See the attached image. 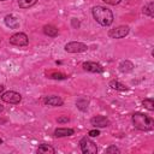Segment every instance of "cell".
<instances>
[{
  "label": "cell",
  "mask_w": 154,
  "mask_h": 154,
  "mask_svg": "<svg viewBox=\"0 0 154 154\" xmlns=\"http://www.w3.org/2000/svg\"><path fill=\"white\" fill-rule=\"evenodd\" d=\"M93 17L94 19L102 26H109L113 23V13L109 8L103 7V6H94L93 10Z\"/></svg>",
  "instance_id": "1"
},
{
  "label": "cell",
  "mask_w": 154,
  "mask_h": 154,
  "mask_svg": "<svg viewBox=\"0 0 154 154\" xmlns=\"http://www.w3.org/2000/svg\"><path fill=\"white\" fill-rule=\"evenodd\" d=\"M132 124L136 129H138L141 131H149L153 129L154 122L147 114L141 113V112H136L132 114Z\"/></svg>",
  "instance_id": "2"
},
{
  "label": "cell",
  "mask_w": 154,
  "mask_h": 154,
  "mask_svg": "<svg viewBox=\"0 0 154 154\" xmlns=\"http://www.w3.org/2000/svg\"><path fill=\"white\" fill-rule=\"evenodd\" d=\"M79 147L82 153L84 154H96L97 153V147L96 144L89 138V137H82L79 141Z\"/></svg>",
  "instance_id": "3"
},
{
  "label": "cell",
  "mask_w": 154,
  "mask_h": 154,
  "mask_svg": "<svg viewBox=\"0 0 154 154\" xmlns=\"http://www.w3.org/2000/svg\"><path fill=\"white\" fill-rule=\"evenodd\" d=\"M10 43L17 47H24L29 43V38L24 32H16L10 37Z\"/></svg>",
  "instance_id": "4"
},
{
  "label": "cell",
  "mask_w": 154,
  "mask_h": 154,
  "mask_svg": "<svg viewBox=\"0 0 154 154\" xmlns=\"http://www.w3.org/2000/svg\"><path fill=\"white\" fill-rule=\"evenodd\" d=\"M87 49H88V46L82 42L72 41L65 45V51L67 53H83V52H87Z\"/></svg>",
  "instance_id": "5"
},
{
  "label": "cell",
  "mask_w": 154,
  "mask_h": 154,
  "mask_svg": "<svg viewBox=\"0 0 154 154\" xmlns=\"http://www.w3.org/2000/svg\"><path fill=\"white\" fill-rule=\"evenodd\" d=\"M1 100L7 102V103H12V105H17L22 100V95L17 91H13V90H8V91H5L2 95H1Z\"/></svg>",
  "instance_id": "6"
},
{
  "label": "cell",
  "mask_w": 154,
  "mask_h": 154,
  "mask_svg": "<svg viewBox=\"0 0 154 154\" xmlns=\"http://www.w3.org/2000/svg\"><path fill=\"white\" fill-rule=\"evenodd\" d=\"M129 26L128 25H120L114 29H111L108 31V36L112 38H123L129 34Z\"/></svg>",
  "instance_id": "7"
},
{
  "label": "cell",
  "mask_w": 154,
  "mask_h": 154,
  "mask_svg": "<svg viewBox=\"0 0 154 154\" xmlns=\"http://www.w3.org/2000/svg\"><path fill=\"white\" fill-rule=\"evenodd\" d=\"M82 66L88 72H93V73H101V72H103L102 65H100L99 63H95V61H85V63L82 64Z\"/></svg>",
  "instance_id": "8"
},
{
  "label": "cell",
  "mask_w": 154,
  "mask_h": 154,
  "mask_svg": "<svg viewBox=\"0 0 154 154\" xmlns=\"http://www.w3.org/2000/svg\"><path fill=\"white\" fill-rule=\"evenodd\" d=\"M90 124L95 128H106L109 125V120L103 116H96L90 119Z\"/></svg>",
  "instance_id": "9"
},
{
  "label": "cell",
  "mask_w": 154,
  "mask_h": 154,
  "mask_svg": "<svg viewBox=\"0 0 154 154\" xmlns=\"http://www.w3.org/2000/svg\"><path fill=\"white\" fill-rule=\"evenodd\" d=\"M5 24L6 26H8L10 29H18L19 28V20L16 16L13 14H7L5 17Z\"/></svg>",
  "instance_id": "10"
},
{
  "label": "cell",
  "mask_w": 154,
  "mask_h": 154,
  "mask_svg": "<svg viewBox=\"0 0 154 154\" xmlns=\"http://www.w3.org/2000/svg\"><path fill=\"white\" fill-rule=\"evenodd\" d=\"M43 102L48 106H61L63 105V100L59 96L52 95V96H46L43 99Z\"/></svg>",
  "instance_id": "11"
},
{
  "label": "cell",
  "mask_w": 154,
  "mask_h": 154,
  "mask_svg": "<svg viewBox=\"0 0 154 154\" xmlns=\"http://www.w3.org/2000/svg\"><path fill=\"white\" fill-rule=\"evenodd\" d=\"M75 134L73 129H69V128H58L54 131V136L55 137H66V136H71Z\"/></svg>",
  "instance_id": "12"
},
{
  "label": "cell",
  "mask_w": 154,
  "mask_h": 154,
  "mask_svg": "<svg viewBox=\"0 0 154 154\" xmlns=\"http://www.w3.org/2000/svg\"><path fill=\"white\" fill-rule=\"evenodd\" d=\"M119 71L123 72V73H128V72H131L134 70V64L130 61V60H123L120 64H119Z\"/></svg>",
  "instance_id": "13"
},
{
  "label": "cell",
  "mask_w": 154,
  "mask_h": 154,
  "mask_svg": "<svg viewBox=\"0 0 154 154\" xmlns=\"http://www.w3.org/2000/svg\"><path fill=\"white\" fill-rule=\"evenodd\" d=\"M43 32H45L47 36H51V37L58 36V29H57L54 25H45V26H43Z\"/></svg>",
  "instance_id": "14"
},
{
  "label": "cell",
  "mask_w": 154,
  "mask_h": 154,
  "mask_svg": "<svg viewBox=\"0 0 154 154\" xmlns=\"http://www.w3.org/2000/svg\"><path fill=\"white\" fill-rule=\"evenodd\" d=\"M37 153H41V154H54L55 153V149L48 144H41L38 148H37Z\"/></svg>",
  "instance_id": "15"
},
{
  "label": "cell",
  "mask_w": 154,
  "mask_h": 154,
  "mask_svg": "<svg viewBox=\"0 0 154 154\" xmlns=\"http://www.w3.org/2000/svg\"><path fill=\"white\" fill-rule=\"evenodd\" d=\"M88 105H89V101H88L85 97H79V99H77V101H76V106H77V108L81 109V111H87Z\"/></svg>",
  "instance_id": "16"
},
{
  "label": "cell",
  "mask_w": 154,
  "mask_h": 154,
  "mask_svg": "<svg viewBox=\"0 0 154 154\" xmlns=\"http://www.w3.org/2000/svg\"><path fill=\"white\" fill-rule=\"evenodd\" d=\"M17 2L20 8H29V7L34 6L37 2V0H17Z\"/></svg>",
  "instance_id": "17"
},
{
  "label": "cell",
  "mask_w": 154,
  "mask_h": 154,
  "mask_svg": "<svg viewBox=\"0 0 154 154\" xmlns=\"http://www.w3.org/2000/svg\"><path fill=\"white\" fill-rule=\"evenodd\" d=\"M143 13L149 16V17H154V2L150 1L148 2L144 7H143Z\"/></svg>",
  "instance_id": "18"
},
{
  "label": "cell",
  "mask_w": 154,
  "mask_h": 154,
  "mask_svg": "<svg viewBox=\"0 0 154 154\" xmlns=\"http://www.w3.org/2000/svg\"><path fill=\"white\" fill-rule=\"evenodd\" d=\"M109 87H111L112 89H116V90H122V91L128 90V88H126L123 83H120V82H118V81H111V82H109Z\"/></svg>",
  "instance_id": "19"
},
{
  "label": "cell",
  "mask_w": 154,
  "mask_h": 154,
  "mask_svg": "<svg viewBox=\"0 0 154 154\" xmlns=\"http://www.w3.org/2000/svg\"><path fill=\"white\" fill-rule=\"evenodd\" d=\"M48 78H53V79H65L66 75L61 73V72H48L47 73Z\"/></svg>",
  "instance_id": "20"
},
{
  "label": "cell",
  "mask_w": 154,
  "mask_h": 154,
  "mask_svg": "<svg viewBox=\"0 0 154 154\" xmlns=\"http://www.w3.org/2000/svg\"><path fill=\"white\" fill-rule=\"evenodd\" d=\"M142 105L148 109V111H153L154 109V101L153 99H144L142 101Z\"/></svg>",
  "instance_id": "21"
},
{
  "label": "cell",
  "mask_w": 154,
  "mask_h": 154,
  "mask_svg": "<svg viewBox=\"0 0 154 154\" xmlns=\"http://www.w3.org/2000/svg\"><path fill=\"white\" fill-rule=\"evenodd\" d=\"M106 153H120V150H119L116 146H109V147L106 149Z\"/></svg>",
  "instance_id": "22"
},
{
  "label": "cell",
  "mask_w": 154,
  "mask_h": 154,
  "mask_svg": "<svg viewBox=\"0 0 154 154\" xmlns=\"http://www.w3.org/2000/svg\"><path fill=\"white\" fill-rule=\"evenodd\" d=\"M100 135V131L97 130V129H93V130H90L89 132H88V136H90V137H96V136H99Z\"/></svg>",
  "instance_id": "23"
},
{
  "label": "cell",
  "mask_w": 154,
  "mask_h": 154,
  "mask_svg": "<svg viewBox=\"0 0 154 154\" xmlns=\"http://www.w3.org/2000/svg\"><path fill=\"white\" fill-rule=\"evenodd\" d=\"M103 2H106V4H108V5H118L122 0H102Z\"/></svg>",
  "instance_id": "24"
},
{
  "label": "cell",
  "mask_w": 154,
  "mask_h": 154,
  "mask_svg": "<svg viewBox=\"0 0 154 154\" xmlns=\"http://www.w3.org/2000/svg\"><path fill=\"white\" fill-rule=\"evenodd\" d=\"M57 120H58V123H67L70 119H69L67 116H64V117H59Z\"/></svg>",
  "instance_id": "25"
},
{
  "label": "cell",
  "mask_w": 154,
  "mask_h": 154,
  "mask_svg": "<svg viewBox=\"0 0 154 154\" xmlns=\"http://www.w3.org/2000/svg\"><path fill=\"white\" fill-rule=\"evenodd\" d=\"M71 22H72V26H73V28H78V26H79V22H78L76 18H72Z\"/></svg>",
  "instance_id": "26"
},
{
  "label": "cell",
  "mask_w": 154,
  "mask_h": 154,
  "mask_svg": "<svg viewBox=\"0 0 154 154\" xmlns=\"http://www.w3.org/2000/svg\"><path fill=\"white\" fill-rule=\"evenodd\" d=\"M4 88H5V87H4L2 84H0V93H2V91H4Z\"/></svg>",
  "instance_id": "27"
},
{
  "label": "cell",
  "mask_w": 154,
  "mask_h": 154,
  "mask_svg": "<svg viewBox=\"0 0 154 154\" xmlns=\"http://www.w3.org/2000/svg\"><path fill=\"white\" fill-rule=\"evenodd\" d=\"M2 109H4V107H2V105H0V112H1Z\"/></svg>",
  "instance_id": "28"
},
{
  "label": "cell",
  "mask_w": 154,
  "mask_h": 154,
  "mask_svg": "<svg viewBox=\"0 0 154 154\" xmlns=\"http://www.w3.org/2000/svg\"><path fill=\"white\" fill-rule=\"evenodd\" d=\"M1 143H2V140H1V138H0V144H1Z\"/></svg>",
  "instance_id": "29"
},
{
  "label": "cell",
  "mask_w": 154,
  "mask_h": 154,
  "mask_svg": "<svg viewBox=\"0 0 154 154\" xmlns=\"http://www.w3.org/2000/svg\"><path fill=\"white\" fill-rule=\"evenodd\" d=\"M0 1H6V0H0Z\"/></svg>",
  "instance_id": "30"
}]
</instances>
